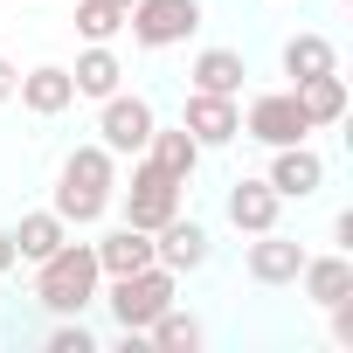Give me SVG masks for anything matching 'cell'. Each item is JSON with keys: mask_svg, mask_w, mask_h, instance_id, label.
<instances>
[{"mask_svg": "<svg viewBox=\"0 0 353 353\" xmlns=\"http://www.w3.org/2000/svg\"><path fill=\"white\" fill-rule=\"evenodd\" d=\"M111 201H118V152L77 145V152L63 159V173H56V215H63L70 229H90V222L111 215Z\"/></svg>", "mask_w": 353, "mask_h": 353, "instance_id": "cell-1", "label": "cell"}, {"mask_svg": "<svg viewBox=\"0 0 353 353\" xmlns=\"http://www.w3.org/2000/svg\"><path fill=\"white\" fill-rule=\"evenodd\" d=\"M97 284H104V270H97L90 243H63L56 256L35 263V305L56 312V319H83L97 305Z\"/></svg>", "mask_w": 353, "mask_h": 353, "instance_id": "cell-2", "label": "cell"}, {"mask_svg": "<svg viewBox=\"0 0 353 353\" xmlns=\"http://www.w3.org/2000/svg\"><path fill=\"white\" fill-rule=\"evenodd\" d=\"M173 298H181V277H173L166 263H145V270H125V277H111V291H104V305H111V319H118V332L125 339H139Z\"/></svg>", "mask_w": 353, "mask_h": 353, "instance_id": "cell-3", "label": "cell"}, {"mask_svg": "<svg viewBox=\"0 0 353 353\" xmlns=\"http://www.w3.org/2000/svg\"><path fill=\"white\" fill-rule=\"evenodd\" d=\"M125 28H132L139 49H181L201 28V0H132Z\"/></svg>", "mask_w": 353, "mask_h": 353, "instance_id": "cell-4", "label": "cell"}, {"mask_svg": "<svg viewBox=\"0 0 353 353\" xmlns=\"http://www.w3.org/2000/svg\"><path fill=\"white\" fill-rule=\"evenodd\" d=\"M181 188H188V181H173L166 166H152V159L139 152V166H132V188H125V222L152 236L159 222H173V215H181Z\"/></svg>", "mask_w": 353, "mask_h": 353, "instance_id": "cell-5", "label": "cell"}, {"mask_svg": "<svg viewBox=\"0 0 353 353\" xmlns=\"http://www.w3.org/2000/svg\"><path fill=\"white\" fill-rule=\"evenodd\" d=\"M152 125H159V118H152V104H145L139 90H132V97H125V90H111V97H104V111H97V145H104V152H118V159H139V152H145V139H152Z\"/></svg>", "mask_w": 353, "mask_h": 353, "instance_id": "cell-6", "label": "cell"}, {"mask_svg": "<svg viewBox=\"0 0 353 353\" xmlns=\"http://www.w3.org/2000/svg\"><path fill=\"white\" fill-rule=\"evenodd\" d=\"M243 139H256V145H298V139H312V118L298 111L291 90H263L243 111Z\"/></svg>", "mask_w": 353, "mask_h": 353, "instance_id": "cell-7", "label": "cell"}, {"mask_svg": "<svg viewBox=\"0 0 353 353\" xmlns=\"http://www.w3.org/2000/svg\"><path fill=\"white\" fill-rule=\"evenodd\" d=\"M181 125L194 132V145H201V152H215V145H236V139H243V104H236V97H222V90H188Z\"/></svg>", "mask_w": 353, "mask_h": 353, "instance_id": "cell-8", "label": "cell"}, {"mask_svg": "<svg viewBox=\"0 0 353 353\" xmlns=\"http://www.w3.org/2000/svg\"><path fill=\"white\" fill-rule=\"evenodd\" d=\"M263 181L284 194V201H312L319 188H325V159L298 139V145H270V173H263Z\"/></svg>", "mask_w": 353, "mask_h": 353, "instance_id": "cell-9", "label": "cell"}, {"mask_svg": "<svg viewBox=\"0 0 353 353\" xmlns=\"http://www.w3.org/2000/svg\"><path fill=\"white\" fill-rule=\"evenodd\" d=\"M208 256H215V243H208V229H201V222H188V215H173V222H159V229H152V263H166L173 277L201 270Z\"/></svg>", "mask_w": 353, "mask_h": 353, "instance_id": "cell-10", "label": "cell"}, {"mask_svg": "<svg viewBox=\"0 0 353 353\" xmlns=\"http://www.w3.org/2000/svg\"><path fill=\"white\" fill-rule=\"evenodd\" d=\"M243 270H250L256 284H298V270H305V250H298V243H291L284 229H263V236L250 243Z\"/></svg>", "mask_w": 353, "mask_h": 353, "instance_id": "cell-11", "label": "cell"}, {"mask_svg": "<svg viewBox=\"0 0 353 353\" xmlns=\"http://www.w3.org/2000/svg\"><path fill=\"white\" fill-rule=\"evenodd\" d=\"M14 97H21V111H35V118H63V111L77 104V83H70L63 63H42V70H28V77L14 83Z\"/></svg>", "mask_w": 353, "mask_h": 353, "instance_id": "cell-12", "label": "cell"}, {"mask_svg": "<svg viewBox=\"0 0 353 353\" xmlns=\"http://www.w3.org/2000/svg\"><path fill=\"white\" fill-rule=\"evenodd\" d=\"M277 208H284V194L270 188V181H243L229 188V222L243 229V236H263V229H277Z\"/></svg>", "mask_w": 353, "mask_h": 353, "instance_id": "cell-13", "label": "cell"}, {"mask_svg": "<svg viewBox=\"0 0 353 353\" xmlns=\"http://www.w3.org/2000/svg\"><path fill=\"white\" fill-rule=\"evenodd\" d=\"M8 236H14V263H42V256H56V250L70 243V222H63L56 208H35V215H21Z\"/></svg>", "mask_w": 353, "mask_h": 353, "instance_id": "cell-14", "label": "cell"}, {"mask_svg": "<svg viewBox=\"0 0 353 353\" xmlns=\"http://www.w3.org/2000/svg\"><path fill=\"white\" fill-rule=\"evenodd\" d=\"M70 83H77V97H97V104H104V97L125 83V63H118V49H111V42H83V56H77Z\"/></svg>", "mask_w": 353, "mask_h": 353, "instance_id": "cell-15", "label": "cell"}, {"mask_svg": "<svg viewBox=\"0 0 353 353\" xmlns=\"http://www.w3.org/2000/svg\"><path fill=\"white\" fill-rule=\"evenodd\" d=\"M291 97H298V111L312 118V132L346 118V77H339V70H325V77H298V83H291Z\"/></svg>", "mask_w": 353, "mask_h": 353, "instance_id": "cell-16", "label": "cell"}, {"mask_svg": "<svg viewBox=\"0 0 353 353\" xmlns=\"http://www.w3.org/2000/svg\"><path fill=\"white\" fill-rule=\"evenodd\" d=\"M90 250H97V270H104V277H125V270H145V263H152V236L132 229V222H118V229L97 236Z\"/></svg>", "mask_w": 353, "mask_h": 353, "instance_id": "cell-17", "label": "cell"}, {"mask_svg": "<svg viewBox=\"0 0 353 353\" xmlns=\"http://www.w3.org/2000/svg\"><path fill=\"white\" fill-rule=\"evenodd\" d=\"M145 159H152V166H166L173 181H194L201 145H194V132H188V125H152V139H145Z\"/></svg>", "mask_w": 353, "mask_h": 353, "instance_id": "cell-18", "label": "cell"}, {"mask_svg": "<svg viewBox=\"0 0 353 353\" xmlns=\"http://www.w3.org/2000/svg\"><path fill=\"white\" fill-rule=\"evenodd\" d=\"M243 77H250L243 49H201V56L188 63V83H194V90H222V97H236Z\"/></svg>", "mask_w": 353, "mask_h": 353, "instance_id": "cell-19", "label": "cell"}, {"mask_svg": "<svg viewBox=\"0 0 353 353\" xmlns=\"http://www.w3.org/2000/svg\"><path fill=\"white\" fill-rule=\"evenodd\" d=\"M298 284H305V298H312V305H332V298H346V291H353V256H346V250H339V256H305Z\"/></svg>", "mask_w": 353, "mask_h": 353, "instance_id": "cell-20", "label": "cell"}, {"mask_svg": "<svg viewBox=\"0 0 353 353\" xmlns=\"http://www.w3.org/2000/svg\"><path fill=\"white\" fill-rule=\"evenodd\" d=\"M325 70H339V49H332L325 35L305 28V35L284 42V77H291V83H298V77H325Z\"/></svg>", "mask_w": 353, "mask_h": 353, "instance_id": "cell-21", "label": "cell"}, {"mask_svg": "<svg viewBox=\"0 0 353 353\" xmlns=\"http://www.w3.org/2000/svg\"><path fill=\"white\" fill-rule=\"evenodd\" d=\"M145 339H152L159 353H194V346H201V319L181 312V305H166V312L145 325Z\"/></svg>", "mask_w": 353, "mask_h": 353, "instance_id": "cell-22", "label": "cell"}, {"mask_svg": "<svg viewBox=\"0 0 353 353\" xmlns=\"http://www.w3.org/2000/svg\"><path fill=\"white\" fill-rule=\"evenodd\" d=\"M77 35H83V42H111V35H125V8H104V0H77Z\"/></svg>", "mask_w": 353, "mask_h": 353, "instance_id": "cell-23", "label": "cell"}, {"mask_svg": "<svg viewBox=\"0 0 353 353\" xmlns=\"http://www.w3.org/2000/svg\"><path fill=\"white\" fill-rule=\"evenodd\" d=\"M97 339H90V325L83 319H56L49 325V353H90Z\"/></svg>", "mask_w": 353, "mask_h": 353, "instance_id": "cell-24", "label": "cell"}, {"mask_svg": "<svg viewBox=\"0 0 353 353\" xmlns=\"http://www.w3.org/2000/svg\"><path fill=\"white\" fill-rule=\"evenodd\" d=\"M325 312H332V339H339V346H353V291H346V298H332Z\"/></svg>", "mask_w": 353, "mask_h": 353, "instance_id": "cell-25", "label": "cell"}, {"mask_svg": "<svg viewBox=\"0 0 353 353\" xmlns=\"http://www.w3.org/2000/svg\"><path fill=\"white\" fill-rule=\"evenodd\" d=\"M14 83H21V70H14L8 56H0V104H14Z\"/></svg>", "mask_w": 353, "mask_h": 353, "instance_id": "cell-26", "label": "cell"}, {"mask_svg": "<svg viewBox=\"0 0 353 353\" xmlns=\"http://www.w3.org/2000/svg\"><path fill=\"white\" fill-rule=\"evenodd\" d=\"M8 270H14V236L0 229V277H8Z\"/></svg>", "mask_w": 353, "mask_h": 353, "instance_id": "cell-27", "label": "cell"}, {"mask_svg": "<svg viewBox=\"0 0 353 353\" xmlns=\"http://www.w3.org/2000/svg\"><path fill=\"white\" fill-rule=\"evenodd\" d=\"M104 8H132V0H104Z\"/></svg>", "mask_w": 353, "mask_h": 353, "instance_id": "cell-28", "label": "cell"}]
</instances>
